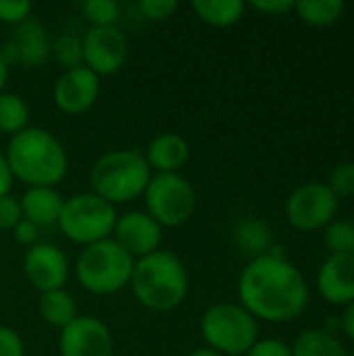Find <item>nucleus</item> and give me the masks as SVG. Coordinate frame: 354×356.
Segmentation results:
<instances>
[{
  "instance_id": "9b49d317",
  "label": "nucleus",
  "mask_w": 354,
  "mask_h": 356,
  "mask_svg": "<svg viewBox=\"0 0 354 356\" xmlns=\"http://www.w3.org/2000/svg\"><path fill=\"white\" fill-rule=\"evenodd\" d=\"M69 259L67 254L50 242H35L27 248L23 259V273L33 290L40 294L63 290L69 282Z\"/></svg>"
},
{
  "instance_id": "a211bd4d",
  "label": "nucleus",
  "mask_w": 354,
  "mask_h": 356,
  "mask_svg": "<svg viewBox=\"0 0 354 356\" xmlns=\"http://www.w3.org/2000/svg\"><path fill=\"white\" fill-rule=\"evenodd\" d=\"M23 219L31 221L35 227L56 225L65 198L56 188H27L19 198Z\"/></svg>"
},
{
  "instance_id": "f8f14e48",
  "label": "nucleus",
  "mask_w": 354,
  "mask_h": 356,
  "mask_svg": "<svg viewBox=\"0 0 354 356\" xmlns=\"http://www.w3.org/2000/svg\"><path fill=\"white\" fill-rule=\"evenodd\" d=\"M113 334L94 315H79L58 336L61 356H113Z\"/></svg>"
},
{
  "instance_id": "f257e3e1",
  "label": "nucleus",
  "mask_w": 354,
  "mask_h": 356,
  "mask_svg": "<svg viewBox=\"0 0 354 356\" xmlns=\"http://www.w3.org/2000/svg\"><path fill=\"white\" fill-rule=\"evenodd\" d=\"M238 298L257 321L290 323L309 307V284L298 267L273 248L242 269Z\"/></svg>"
},
{
  "instance_id": "58836bf2",
  "label": "nucleus",
  "mask_w": 354,
  "mask_h": 356,
  "mask_svg": "<svg viewBox=\"0 0 354 356\" xmlns=\"http://www.w3.org/2000/svg\"><path fill=\"white\" fill-rule=\"evenodd\" d=\"M188 356H223V355H219V353H215V350H211V348H196V350H192L190 355Z\"/></svg>"
},
{
  "instance_id": "cd10ccee",
  "label": "nucleus",
  "mask_w": 354,
  "mask_h": 356,
  "mask_svg": "<svg viewBox=\"0 0 354 356\" xmlns=\"http://www.w3.org/2000/svg\"><path fill=\"white\" fill-rule=\"evenodd\" d=\"M328 188L340 198H348L354 196V163L353 161H344L338 163L328 179Z\"/></svg>"
},
{
  "instance_id": "a878e982",
  "label": "nucleus",
  "mask_w": 354,
  "mask_h": 356,
  "mask_svg": "<svg viewBox=\"0 0 354 356\" xmlns=\"http://www.w3.org/2000/svg\"><path fill=\"white\" fill-rule=\"evenodd\" d=\"M323 242L332 250V254H353L354 250V229L351 221L334 219L330 225L323 227Z\"/></svg>"
},
{
  "instance_id": "aec40b11",
  "label": "nucleus",
  "mask_w": 354,
  "mask_h": 356,
  "mask_svg": "<svg viewBox=\"0 0 354 356\" xmlns=\"http://www.w3.org/2000/svg\"><path fill=\"white\" fill-rule=\"evenodd\" d=\"M192 8L200 21L213 27H232L244 17L246 4L242 0H194Z\"/></svg>"
},
{
  "instance_id": "412c9836",
  "label": "nucleus",
  "mask_w": 354,
  "mask_h": 356,
  "mask_svg": "<svg viewBox=\"0 0 354 356\" xmlns=\"http://www.w3.org/2000/svg\"><path fill=\"white\" fill-rule=\"evenodd\" d=\"M236 244L250 259H257L273 250V232L261 219H244L236 227Z\"/></svg>"
},
{
  "instance_id": "473e14b6",
  "label": "nucleus",
  "mask_w": 354,
  "mask_h": 356,
  "mask_svg": "<svg viewBox=\"0 0 354 356\" xmlns=\"http://www.w3.org/2000/svg\"><path fill=\"white\" fill-rule=\"evenodd\" d=\"M0 356H25L23 338L8 325H0Z\"/></svg>"
},
{
  "instance_id": "20e7f679",
  "label": "nucleus",
  "mask_w": 354,
  "mask_h": 356,
  "mask_svg": "<svg viewBox=\"0 0 354 356\" xmlns=\"http://www.w3.org/2000/svg\"><path fill=\"white\" fill-rule=\"evenodd\" d=\"M152 171L142 152L131 148L104 152L90 171L92 192L102 200L117 204H127L144 194Z\"/></svg>"
},
{
  "instance_id": "b1692460",
  "label": "nucleus",
  "mask_w": 354,
  "mask_h": 356,
  "mask_svg": "<svg viewBox=\"0 0 354 356\" xmlns=\"http://www.w3.org/2000/svg\"><path fill=\"white\" fill-rule=\"evenodd\" d=\"M294 10L305 23L323 27V25H332L340 19V15L344 13V2H340V0H300V2H294Z\"/></svg>"
},
{
  "instance_id": "9d476101",
  "label": "nucleus",
  "mask_w": 354,
  "mask_h": 356,
  "mask_svg": "<svg viewBox=\"0 0 354 356\" xmlns=\"http://www.w3.org/2000/svg\"><path fill=\"white\" fill-rule=\"evenodd\" d=\"M83 67L98 77L115 75L127 60V40L123 31L115 27H88L81 35Z\"/></svg>"
},
{
  "instance_id": "bb28decb",
  "label": "nucleus",
  "mask_w": 354,
  "mask_h": 356,
  "mask_svg": "<svg viewBox=\"0 0 354 356\" xmlns=\"http://www.w3.org/2000/svg\"><path fill=\"white\" fill-rule=\"evenodd\" d=\"M81 13L90 27H115L119 19V4L115 0H88L81 4Z\"/></svg>"
},
{
  "instance_id": "6e6552de",
  "label": "nucleus",
  "mask_w": 354,
  "mask_h": 356,
  "mask_svg": "<svg viewBox=\"0 0 354 356\" xmlns=\"http://www.w3.org/2000/svg\"><path fill=\"white\" fill-rule=\"evenodd\" d=\"M146 213L161 227H182L196 209V192L182 173H156L144 190Z\"/></svg>"
},
{
  "instance_id": "c756f323",
  "label": "nucleus",
  "mask_w": 354,
  "mask_h": 356,
  "mask_svg": "<svg viewBox=\"0 0 354 356\" xmlns=\"http://www.w3.org/2000/svg\"><path fill=\"white\" fill-rule=\"evenodd\" d=\"M140 13L150 21H167L179 8L177 0H140Z\"/></svg>"
},
{
  "instance_id": "7ed1b4c3",
  "label": "nucleus",
  "mask_w": 354,
  "mask_h": 356,
  "mask_svg": "<svg viewBox=\"0 0 354 356\" xmlns=\"http://www.w3.org/2000/svg\"><path fill=\"white\" fill-rule=\"evenodd\" d=\"M129 288L134 298L144 309L167 313L186 300L190 277L184 261L177 254L169 250H156L136 261Z\"/></svg>"
},
{
  "instance_id": "1a4fd4ad",
  "label": "nucleus",
  "mask_w": 354,
  "mask_h": 356,
  "mask_svg": "<svg viewBox=\"0 0 354 356\" xmlns=\"http://www.w3.org/2000/svg\"><path fill=\"white\" fill-rule=\"evenodd\" d=\"M340 200L323 181H309L292 190L286 200V219L298 232H317L336 219Z\"/></svg>"
},
{
  "instance_id": "4c0bfd02",
  "label": "nucleus",
  "mask_w": 354,
  "mask_h": 356,
  "mask_svg": "<svg viewBox=\"0 0 354 356\" xmlns=\"http://www.w3.org/2000/svg\"><path fill=\"white\" fill-rule=\"evenodd\" d=\"M6 79H8V65H6V63L2 60V56H0V92H4Z\"/></svg>"
},
{
  "instance_id": "f3484780",
  "label": "nucleus",
  "mask_w": 354,
  "mask_h": 356,
  "mask_svg": "<svg viewBox=\"0 0 354 356\" xmlns=\"http://www.w3.org/2000/svg\"><path fill=\"white\" fill-rule=\"evenodd\" d=\"M150 171L179 173L190 159V144L175 131H163L150 140L146 152H142Z\"/></svg>"
},
{
  "instance_id": "c85d7f7f",
  "label": "nucleus",
  "mask_w": 354,
  "mask_h": 356,
  "mask_svg": "<svg viewBox=\"0 0 354 356\" xmlns=\"http://www.w3.org/2000/svg\"><path fill=\"white\" fill-rule=\"evenodd\" d=\"M31 10L29 0H0V21L6 25H21L31 17Z\"/></svg>"
},
{
  "instance_id": "0eeeda50",
  "label": "nucleus",
  "mask_w": 354,
  "mask_h": 356,
  "mask_svg": "<svg viewBox=\"0 0 354 356\" xmlns=\"http://www.w3.org/2000/svg\"><path fill=\"white\" fill-rule=\"evenodd\" d=\"M117 217V209L111 202L102 200L94 192H79L65 198L56 225L73 244L90 246L113 238Z\"/></svg>"
},
{
  "instance_id": "a19ab883",
  "label": "nucleus",
  "mask_w": 354,
  "mask_h": 356,
  "mask_svg": "<svg viewBox=\"0 0 354 356\" xmlns=\"http://www.w3.org/2000/svg\"><path fill=\"white\" fill-rule=\"evenodd\" d=\"M348 356H354V355H348Z\"/></svg>"
},
{
  "instance_id": "4be33fe9",
  "label": "nucleus",
  "mask_w": 354,
  "mask_h": 356,
  "mask_svg": "<svg viewBox=\"0 0 354 356\" xmlns=\"http://www.w3.org/2000/svg\"><path fill=\"white\" fill-rule=\"evenodd\" d=\"M292 356H348V353L332 332L305 330L292 344Z\"/></svg>"
},
{
  "instance_id": "ea45409f",
  "label": "nucleus",
  "mask_w": 354,
  "mask_h": 356,
  "mask_svg": "<svg viewBox=\"0 0 354 356\" xmlns=\"http://www.w3.org/2000/svg\"><path fill=\"white\" fill-rule=\"evenodd\" d=\"M351 223H353V229H354V219H353V221H351ZM353 254H354V250H353Z\"/></svg>"
},
{
  "instance_id": "2eb2a0df",
  "label": "nucleus",
  "mask_w": 354,
  "mask_h": 356,
  "mask_svg": "<svg viewBox=\"0 0 354 356\" xmlns=\"http://www.w3.org/2000/svg\"><path fill=\"white\" fill-rule=\"evenodd\" d=\"M317 290L334 307L354 302V254H330L317 271Z\"/></svg>"
},
{
  "instance_id": "423d86ee",
  "label": "nucleus",
  "mask_w": 354,
  "mask_h": 356,
  "mask_svg": "<svg viewBox=\"0 0 354 356\" xmlns=\"http://www.w3.org/2000/svg\"><path fill=\"white\" fill-rule=\"evenodd\" d=\"M207 348L223 356H246L259 340V321L236 302H217L200 319Z\"/></svg>"
},
{
  "instance_id": "5701e85b",
  "label": "nucleus",
  "mask_w": 354,
  "mask_h": 356,
  "mask_svg": "<svg viewBox=\"0 0 354 356\" xmlns=\"http://www.w3.org/2000/svg\"><path fill=\"white\" fill-rule=\"evenodd\" d=\"M29 127V106L15 92H0V134L15 136Z\"/></svg>"
},
{
  "instance_id": "393cba45",
  "label": "nucleus",
  "mask_w": 354,
  "mask_h": 356,
  "mask_svg": "<svg viewBox=\"0 0 354 356\" xmlns=\"http://www.w3.org/2000/svg\"><path fill=\"white\" fill-rule=\"evenodd\" d=\"M52 56L56 63L69 71L75 67L83 65V48H81V38L73 33H63L52 42Z\"/></svg>"
},
{
  "instance_id": "e433bc0d",
  "label": "nucleus",
  "mask_w": 354,
  "mask_h": 356,
  "mask_svg": "<svg viewBox=\"0 0 354 356\" xmlns=\"http://www.w3.org/2000/svg\"><path fill=\"white\" fill-rule=\"evenodd\" d=\"M340 327L354 342V302H351L348 307H344V315L340 317Z\"/></svg>"
},
{
  "instance_id": "f03ea898",
  "label": "nucleus",
  "mask_w": 354,
  "mask_h": 356,
  "mask_svg": "<svg viewBox=\"0 0 354 356\" xmlns=\"http://www.w3.org/2000/svg\"><path fill=\"white\" fill-rule=\"evenodd\" d=\"M4 156L13 177L27 188H56L69 171L63 142L44 127H25L10 136Z\"/></svg>"
},
{
  "instance_id": "dca6fc26",
  "label": "nucleus",
  "mask_w": 354,
  "mask_h": 356,
  "mask_svg": "<svg viewBox=\"0 0 354 356\" xmlns=\"http://www.w3.org/2000/svg\"><path fill=\"white\" fill-rule=\"evenodd\" d=\"M8 42L15 48L17 63H21L23 67H42L52 56V42L48 38V31L35 17H29L27 21L17 25Z\"/></svg>"
},
{
  "instance_id": "c9c22d12",
  "label": "nucleus",
  "mask_w": 354,
  "mask_h": 356,
  "mask_svg": "<svg viewBox=\"0 0 354 356\" xmlns=\"http://www.w3.org/2000/svg\"><path fill=\"white\" fill-rule=\"evenodd\" d=\"M13 181H15V177L10 173V167L6 163V156H4V152H0V198L6 196V194H10Z\"/></svg>"
},
{
  "instance_id": "72a5a7b5",
  "label": "nucleus",
  "mask_w": 354,
  "mask_h": 356,
  "mask_svg": "<svg viewBox=\"0 0 354 356\" xmlns=\"http://www.w3.org/2000/svg\"><path fill=\"white\" fill-rule=\"evenodd\" d=\"M38 229L40 227H35L31 221H27V219H21L13 229H10V234H13V238H15V242H19V244H23V246H33L35 242H38Z\"/></svg>"
},
{
  "instance_id": "39448f33",
  "label": "nucleus",
  "mask_w": 354,
  "mask_h": 356,
  "mask_svg": "<svg viewBox=\"0 0 354 356\" xmlns=\"http://www.w3.org/2000/svg\"><path fill=\"white\" fill-rule=\"evenodd\" d=\"M136 261L113 240L83 246L75 261V277L79 286L96 296H111L127 288Z\"/></svg>"
},
{
  "instance_id": "4468645a",
  "label": "nucleus",
  "mask_w": 354,
  "mask_h": 356,
  "mask_svg": "<svg viewBox=\"0 0 354 356\" xmlns=\"http://www.w3.org/2000/svg\"><path fill=\"white\" fill-rule=\"evenodd\" d=\"M113 240L134 259H144L161 250L163 227L146 211H129L117 217Z\"/></svg>"
},
{
  "instance_id": "f704fd0d",
  "label": "nucleus",
  "mask_w": 354,
  "mask_h": 356,
  "mask_svg": "<svg viewBox=\"0 0 354 356\" xmlns=\"http://www.w3.org/2000/svg\"><path fill=\"white\" fill-rule=\"evenodd\" d=\"M250 6L263 15H284L288 10H294L292 0H255Z\"/></svg>"
},
{
  "instance_id": "2f4dec72",
  "label": "nucleus",
  "mask_w": 354,
  "mask_h": 356,
  "mask_svg": "<svg viewBox=\"0 0 354 356\" xmlns=\"http://www.w3.org/2000/svg\"><path fill=\"white\" fill-rule=\"evenodd\" d=\"M246 356H292V346L277 338H263L255 342Z\"/></svg>"
},
{
  "instance_id": "ddd939ff",
  "label": "nucleus",
  "mask_w": 354,
  "mask_h": 356,
  "mask_svg": "<svg viewBox=\"0 0 354 356\" xmlns=\"http://www.w3.org/2000/svg\"><path fill=\"white\" fill-rule=\"evenodd\" d=\"M100 96V77L88 67L63 71L52 88V100L65 115H81L90 111Z\"/></svg>"
},
{
  "instance_id": "7c9ffc66",
  "label": "nucleus",
  "mask_w": 354,
  "mask_h": 356,
  "mask_svg": "<svg viewBox=\"0 0 354 356\" xmlns=\"http://www.w3.org/2000/svg\"><path fill=\"white\" fill-rule=\"evenodd\" d=\"M23 219V213H21V202L19 198L6 194L0 198V229H13L19 221Z\"/></svg>"
},
{
  "instance_id": "6ab92c4d",
  "label": "nucleus",
  "mask_w": 354,
  "mask_h": 356,
  "mask_svg": "<svg viewBox=\"0 0 354 356\" xmlns=\"http://www.w3.org/2000/svg\"><path fill=\"white\" fill-rule=\"evenodd\" d=\"M38 311H40V317L44 319V323H48L50 327H56V330L67 327L73 319L79 317L77 302L65 288L40 294Z\"/></svg>"
}]
</instances>
